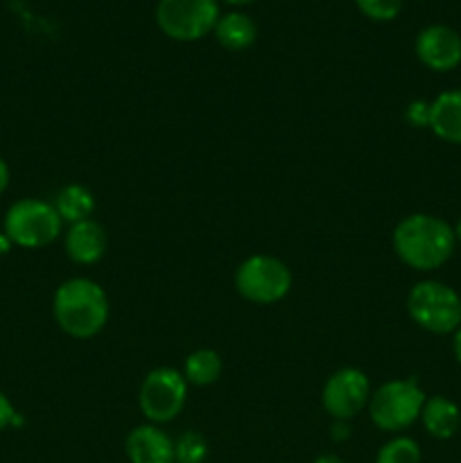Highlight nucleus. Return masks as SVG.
<instances>
[{
    "mask_svg": "<svg viewBox=\"0 0 461 463\" xmlns=\"http://www.w3.org/2000/svg\"><path fill=\"white\" fill-rule=\"evenodd\" d=\"M63 222L50 202L25 197L7 208L3 220V233L14 247L43 249L61 235Z\"/></svg>",
    "mask_w": 461,
    "mask_h": 463,
    "instance_id": "4",
    "label": "nucleus"
},
{
    "mask_svg": "<svg viewBox=\"0 0 461 463\" xmlns=\"http://www.w3.org/2000/svg\"><path fill=\"white\" fill-rule=\"evenodd\" d=\"M420 423L425 432L438 441H447L455 437L461 428V410L456 402L446 396H432L425 401L423 411H420Z\"/></svg>",
    "mask_w": 461,
    "mask_h": 463,
    "instance_id": "14",
    "label": "nucleus"
},
{
    "mask_svg": "<svg viewBox=\"0 0 461 463\" xmlns=\"http://www.w3.org/2000/svg\"><path fill=\"white\" fill-rule=\"evenodd\" d=\"M9 179H12V175H9V165L5 163V158L0 156V194L9 188Z\"/></svg>",
    "mask_w": 461,
    "mask_h": 463,
    "instance_id": "23",
    "label": "nucleus"
},
{
    "mask_svg": "<svg viewBox=\"0 0 461 463\" xmlns=\"http://www.w3.org/2000/svg\"><path fill=\"white\" fill-rule=\"evenodd\" d=\"M452 353H455V360L461 364V326L452 333Z\"/></svg>",
    "mask_w": 461,
    "mask_h": 463,
    "instance_id": "24",
    "label": "nucleus"
},
{
    "mask_svg": "<svg viewBox=\"0 0 461 463\" xmlns=\"http://www.w3.org/2000/svg\"><path fill=\"white\" fill-rule=\"evenodd\" d=\"M14 244L9 242V238L5 233H0V256H3V253H7L9 249H12Z\"/></svg>",
    "mask_w": 461,
    "mask_h": 463,
    "instance_id": "26",
    "label": "nucleus"
},
{
    "mask_svg": "<svg viewBox=\"0 0 461 463\" xmlns=\"http://www.w3.org/2000/svg\"><path fill=\"white\" fill-rule=\"evenodd\" d=\"M425 392L414 378L389 380L380 384L369 401V419L382 432H402L420 419Z\"/></svg>",
    "mask_w": 461,
    "mask_h": 463,
    "instance_id": "3",
    "label": "nucleus"
},
{
    "mask_svg": "<svg viewBox=\"0 0 461 463\" xmlns=\"http://www.w3.org/2000/svg\"><path fill=\"white\" fill-rule=\"evenodd\" d=\"M156 25L174 41H199L215 30L220 21L217 0H158Z\"/></svg>",
    "mask_w": 461,
    "mask_h": 463,
    "instance_id": "7",
    "label": "nucleus"
},
{
    "mask_svg": "<svg viewBox=\"0 0 461 463\" xmlns=\"http://www.w3.org/2000/svg\"><path fill=\"white\" fill-rule=\"evenodd\" d=\"M235 289L247 301L271 306L283 301L292 289V271L280 258L256 253L235 269Z\"/></svg>",
    "mask_w": 461,
    "mask_h": 463,
    "instance_id": "6",
    "label": "nucleus"
},
{
    "mask_svg": "<svg viewBox=\"0 0 461 463\" xmlns=\"http://www.w3.org/2000/svg\"><path fill=\"white\" fill-rule=\"evenodd\" d=\"M224 3H230V5H247V3H253V0H224Z\"/></svg>",
    "mask_w": 461,
    "mask_h": 463,
    "instance_id": "28",
    "label": "nucleus"
},
{
    "mask_svg": "<svg viewBox=\"0 0 461 463\" xmlns=\"http://www.w3.org/2000/svg\"><path fill=\"white\" fill-rule=\"evenodd\" d=\"M212 34H215L217 43H220L221 48L230 50V52H242V50L251 48V45L256 43L258 27L256 21H253L249 14L230 12L220 16Z\"/></svg>",
    "mask_w": 461,
    "mask_h": 463,
    "instance_id": "15",
    "label": "nucleus"
},
{
    "mask_svg": "<svg viewBox=\"0 0 461 463\" xmlns=\"http://www.w3.org/2000/svg\"><path fill=\"white\" fill-rule=\"evenodd\" d=\"M419 61L434 72H450L461 63V34L450 25L423 27L414 41Z\"/></svg>",
    "mask_w": 461,
    "mask_h": 463,
    "instance_id": "10",
    "label": "nucleus"
},
{
    "mask_svg": "<svg viewBox=\"0 0 461 463\" xmlns=\"http://www.w3.org/2000/svg\"><path fill=\"white\" fill-rule=\"evenodd\" d=\"M420 446L411 437H393L375 455V463H420Z\"/></svg>",
    "mask_w": 461,
    "mask_h": 463,
    "instance_id": "18",
    "label": "nucleus"
},
{
    "mask_svg": "<svg viewBox=\"0 0 461 463\" xmlns=\"http://www.w3.org/2000/svg\"><path fill=\"white\" fill-rule=\"evenodd\" d=\"M312 463H346V461L337 455H319Z\"/></svg>",
    "mask_w": 461,
    "mask_h": 463,
    "instance_id": "25",
    "label": "nucleus"
},
{
    "mask_svg": "<svg viewBox=\"0 0 461 463\" xmlns=\"http://www.w3.org/2000/svg\"><path fill=\"white\" fill-rule=\"evenodd\" d=\"M63 249L75 265H95L107 253V231L93 217L77 222V224L68 226Z\"/></svg>",
    "mask_w": 461,
    "mask_h": 463,
    "instance_id": "12",
    "label": "nucleus"
},
{
    "mask_svg": "<svg viewBox=\"0 0 461 463\" xmlns=\"http://www.w3.org/2000/svg\"><path fill=\"white\" fill-rule=\"evenodd\" d=\"M452 229H455V240L461 244V217H459V220H456V224L452 226Z\"/></svg>",
    "mask_w": 461,
    "mask_h": 463,
    "instance_id": "27",
    "label": "nucleus"
},
{
    "mask_svg": "<svg viewBox=\"0 0 461 463\" xmlns=\"http://www.w3.org/2000/svg\"><path fill=\"white\" fill-rule=\"evenodd\" d=\"M371 393H373V389H371V383L364 371L346 366V369L334 371L325 380L324 392H321V405L334 420L348 423L362 410L369 407Z\"/></svg>",
    "mask_w": 461,
    "mask_h": 463,
    "instance_id": "9",
    "label": "nucleus"
},
{
    "mask_svg": "<svg viewBox=\"0 0 461 463\" xmlns=\"http://www.w3.org/2000/svg\"><path fill=\"white\" fill-rule=\"evenodd\" d=\"M183 378L188 384L194 387H211L220 380L221 375V357L212 348H199L190 353L183 362Z\"/></svg>",
    "mask_w": 461,
    "mask_h": 463,
    "instance_id": "17",
    "label": "nucleus"
},
{
    "mask_svg": "<svg viewBox=\"0 0 461 463\" xmlns=\"http://www.w3.org/2000/svg\"><path fill=\"white\" fill-rule=\"evenodd\" d=\"M176 463H203L208 457V443L199 432H185L174 441Z\"/></svg>",
    "mask_w": 461,
    "mask_h": 463,
    "instance_id": "19",
    "label": "nucleus"
},
{
    "mask_svg": "<svg viewBox=\"0 0 461 463\" xmlns=\"http://www.w3.org/2000/svg\"><path fill=\"white\" fill-rule=\"evenodd\" d=\"M52 315L68 337L90 339L107 326L108 297L95 280L68 279L54 292Z\"/></svg>",
    "mask_w": 461,
    "mask_h": 463,
    "instance_id": "2",
    "label": "nucleus"
},
{
    "mask_svg": "<svg viewBox=\"0 0 461 463\" xmlns=\"http://www.w3.org/2000/svg\"><path fill=\"white\" fill-rule=\"evenodd\" d=\"M407 120L414 127H428L429 125V102L416 99L407 107Z\"/></svg>",
    "mask_w": 461,
    "mask_h": 463,
    "instance_id": "21",
    "label": "nucleus"
},
{
    "mask_svg": "<svg viewBox=\"0 0 461 463\" xmlns=\"http://www.w3.org/2000/svg\"><path fill=\"white\" fill-rule=\"evenodd\" d=\"M125 455L129 463H176L174 439L161 425H138L127 434Z\"/></svg>",
    "mask_w": 461,
    "mask_h": 463,
    "instance_id": "11",
    "label": "nucleus"
},
{
    "mask_svg": "<svg viewBox=\"0 0 461 463\" xmlns=\"http://www.w3.org/2000/svg\"><path fill=\"white\" fill-rule=\"evenodd\" d=\"M371 21H393L400 14L402 0H353Z\"/></svg>",
    "mask_w": 461,
    "mask_h": 463,
    "instance_id": "20",
    "label": "nucleus"
},
{
    "mask_svg": "<svg viewBox=\"0 0 461 463\" xmlns=\"http://www.w3.org/2000/svg\"><path fill=\"white\" fill-rule=\"evenodd\" d=\"M52 206L59 213L63 224H77V222L90 220L95 211V197L86 185L68 184L54 194Z\"/></svg>",
    "mask_w": 461,
    "mask_h": 463,
    "instance_id": "16",
    "label": "nucleus"
},
{
    "mask_svg": "<svg viewBox=\"0 0 461 463\" xmlns=\"http://www.w3.org/2000/svg\"><path fill=\"white\" fill-rule=\"evenodd\" d=\"M428 127L443 143L461 145V89L443 90L429 102Z\"/></svg>",
    "mask_w": 461,
    "mask_h": 463,
    "instance_id": "13",
    "label": "nucleus"
},
{
    "mask_svg": "<svg viewBox=\"0 0 461 463\" xmlns=\"http://www.w3.org/2000/svg\"><path fill=\"white\" fill-rule=\"evenodd\" d=\"M16 423H18L16 407H14L12 401H9V398L0 392V432L7 428H14Z\"/></svg>",
    "mask_w": 461,
    "mask_h": 463,
    "instance_id": "22",
    "label": "nucleus"
},
{
    "mask_svg": "<svg viewBox=\"0 0 461 463\" xmlns=\"http://www.w3.org/2000/svg\"><path fill=\"white\" fill-rule=\"evenodd\" d=\"M407 312L419 328L452 335L461 326V297L441 280H420L407 294Z\"/></svg>",
    "mask_w": 461,
    "mask_h": 463,
    "instance_id": "5",
    "label": "nucleus"
},
{
    "mask_svg": "<svg viewBox=\"0 0 461 463\" xmlns=\"http://www.w3.org/2000/svg\"><path fill=\"white\" fill-rule=\"evenodd\" d=\"M188 383L183 373L170 366H158L145 375L138 392V407L147 423L165 425L183 411Z\"/></svg>",
    "mask_w": 461,
    "mask_h": 463,
    "instance_id": "8",
    "label": "nucleus"
},
{
    "mask_svg": "<svg viewBox=\"0 0 461 463\" xmlns=\"http://www.w3.org/2000/svg\"><path fill=\"white\" fill-rule=\"evenodd\" d=\"M393 251L416 271H434L446 265L456 247L455 229L443 217L414 213L402 217L391 235Z\"/></svg>",
    "mask_w": 461,
    "mask_h": 463,
    "instance_id": "1",
    "label": "nucleus"
}]
</instances>
